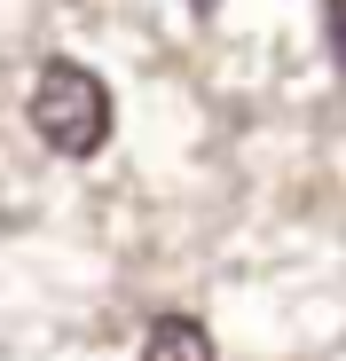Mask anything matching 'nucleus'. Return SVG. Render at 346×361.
Instances as JSON below:
<instances>
[{
	"label": "nucleus",
	"mask_w": 346,
	"mask_h": 361,
	"mask_svg": "<svg viewBox=\"0 0 346 361\" xmlns=\"http://www.w3.org/2000/svg\"><path fill=\"white\" fill-rule=\"evenodd\" d=\"M189 8H197V16H213V8H220V0H189Z\"/></svg>",
	"instance_id": "20e7f679"
},
{
	"label": "nucleus",
	"mask_w": 346,
	"mask_h": 361,
	"mask_svg": "<svg viewBox=\"0 0 346 361\" xmlns=\"http://www.w3.org/2000/svg\"><path fill=\"white\" fill-rule=\"evenodd\" d=\"M32 134L55 157H95L110 142V87L71 55H47L32 79Z\"/></svg>",
	"instance_id": "f257e3e1"
},
{
	"label": "nucleus",
	"mask_w": 346,
	"mask_h": 361,
	"mask_svg": "<svg viewBox=\"0 0 346 361\" xmlns=\"http://www.w3.org/2000/svg\"><path fill=\"white\" fill-rule=\"evenodd\" d=\"M142 361H220V345L197 314H157L142 330Z\"/></svg>",
	"instance_id": "f03ea898"
},
{
	"label": "nucleus",
	"mask_w": 346,
	"mask_h": 361,
	"mask_svg": "<svg viewBox=\"0 0 346 361\" xmlns=\"http://www.w3.org/2000/svg\"><path fill=\"white\" fill-rule=\"evenodd\" d=\"M323 16H330V63L346 71V0H323Z\"/></svg>",
	"instance_id": "7ed1b4c3"
}]
</instances>
